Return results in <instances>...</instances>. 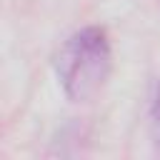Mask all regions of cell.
<instances>
[{
    "label": "cell",
    "mask_w": 160,
    "mask_h": 160,
    "mask_svg": "<svg viewBox=\"0 0 160 160\" xmlns=\"http://www.w3.org/2000/svg\"><path fill=\"white\" fill-rule=\"evenodd\" d=\"M112 70L110 38L100 25L72 32L55 58V72L65 95L75 102L90 100L105 85Z\"/></svg>",
    "instance_id": "obj_1"
},
{
    "label": "cell",
    "mask_w": 160,
    "mask_h": 160,
    "mask_svg": "<svg viewBox=\"0 0 160 160\" xmlns=\"http://www.w3.org/2000/svg\"><path fill=\"white\" fill-rule=\"evenodd\" d=\"M150 128H152V140H155V145L160 148V82H158V88H155L152 105H150Z\"/></svg>",
    "instance_id": "obj_2"
}]
</instances>
